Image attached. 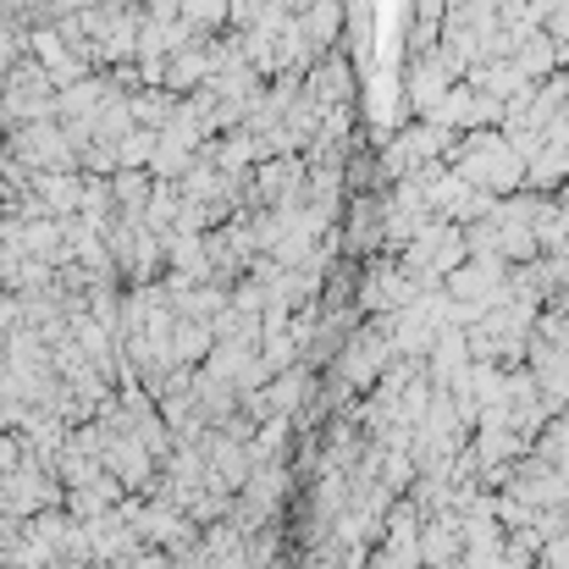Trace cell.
Listing matches in <instances>:
<instances>
[{"label": "cell", "mask_w": 569, "mask_h": 569, "mask_svg": "<svg viewBox=\"0 0 569 569\" xmlns=\"http://www.w3.org/2000/svg\"><path fill=\"white\" fill-rule=\"evenodd\" d=\"M111 569H178V565H172V559H161V553H139V548H133L128 559H117Z\"/></svg>", "instance_id": "obj_5"}, {"label": "cell", "mask_w": 569, "mask_h": 569, "mask_svg": "<svg viewBox=\"0 0 569 569\" xmlns=\"http://www.w3.org/2000/svg\"><path fill=\"white\" fill-rule=\"evenodd\" d=\"M459 553H465V515L448 503V509H437V515L420 520V565L448 569Z\"/></svg>", "instance_id": "obj_3"}, {"label": "cell", "mask_w": 569, "mask_h": 569, "mask_svg": "<svg viewBox=\"0 0 569 569\" xmlns=\"http://www.w3.org/2000/svg\"><path fill=\"white\" fill-rule=\"evenodd\" d=\"M44 199H50L56 210H72V199H78V189H72L67 178H50V183H44Z\"/></svg>", "instance_id": "obj_6"}, {"label": "cell", "mask_w": 569, "mask_h": 569, "mask_svg": "<svg viewBox=\"0 0 569 569\" xmlns=\"http://www.w3.org/2000/svg\"><path fill=\"white\" fill-rule=\"evenodd\" d=\"M542 569H569V531L565 537H553V542L542 548Z\"/></svg>", "instance_id": "obj_7"}, {"label": "cell", "mask_w": 569, "mask_h": 569, "mask_svg": "<svg viewBox=\"0 0 569 569\" xmlns=\"http://www.w3.org/2000/svg\"><path fill=\"white\" fill-rule=\"evenodd\" d=\"M398 360V349H392V327H387V316H381L371 332H355L349 343H343V355H338V377L349 381V387H371L381 381V371Z\"/></svg>", "instance_id": "obj_1"}, {"label": "cell", "mask_w": 569, "mask_h": 569, "mask_svg": "<svg viewBox=\"0 0 569 569\" xmlns=\"http://www.w3.org/2000/svg\"><path fill=\"white\" fill-rule=\"evenodd\" d=\"M204 349H210V327L204 321H178L172 327V355L178 360H199Z\"/></svg>", "instance_id": "obj_4"}, {"label": "cell", "mask_w": 569, "mask_h": 569, "mask_svg": "<svg viewBox=\"0 0 569 569\" xmlns=\"http://www.w3.org/2000/svg\"><path fill=\"white\" fill-rule=\"evenodd\" d=\"M22 321V305L17 299H0V327H17Z\"/></svg>", "instance_id": "obj_8"}, {"label": "cell", "mask_w": 569, "mask_h": 569, "mask_svg": "<svg viewBox=\"0 0 569 569\" xmlns=\"http://www.w3.org/2000/svg\"><path fill=\"white\" fill-rule=\"evenodd\" d=\"M459 178L481 183V189H492V183L509 189V183H520V156L503 139H470V150L459 156Z\"/></svg>", "instance_id": "obj_2"}]
</instances>
